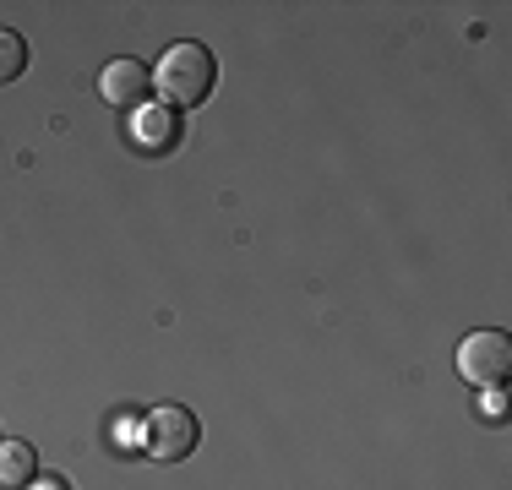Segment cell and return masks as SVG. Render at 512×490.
Listing matches in <instances>:
<instances>
[{
	"label": "cell",
	"instance_id": "obj_2",
	"mask_svg": "<svg viewBox=\"0 0 512 490\" xmlns=\"http://www.w3.org/2000/svg\"><path fill=\"white\" fill-rule=\"evenodd\" d=\"M458 376L469 387H502L512 376V338L496 333V327H480V333H469L458 343Z\"/></svg>",
	"mask_w": 512,
	"mask_h": 490
},
{
	"label": "cell",
	"instance_id": "obj_7",
	"mask_svg": "<svg viewBox=\"0 0 512 490\" xmlns=\"http://www.w3.org/2000/svg\"><path fill=\"white\" fill-rule=\"evenodd\" d=\"M22 71H28V39L0 28V82H17Z\"/></svg>",
	"mask_w": 512,
	"mask_h": 490
},
{
	"label": "cell",
	"instance_id": "obj_1",
	"mask_svg": "<svg viewBox=\"0 0 512 490\" xmlns=\"http://www.w3.org/2000/svg\"><path fill=\"white\" fill-rule=\"evenodd\" d=\"M153 82H158V93H164L169 109H197L218 88V55H207V44L180 39V44H169L164 60L153 66Z\"/></svg>",
	"mask_w": 512,
	"mask_h": 490
},
{
	"label": "cell",
	"instance_id": "obj_5",
	"mask_svg": "<svg viewBox=\"0 0 512 490\" xmlns=\"http://www.w3.org/2000/svg\"><path fill=\"white\" fill-rule=\"evenodd\" d=\"M153 71L142 66V60H109V66L99 71V98L115 109H137V98L148 93Z\"/></svg>",
	"mask_w": 512,
	"mask_h": 490
},
{
	"label": "cell",
	"instance_id": "obj_4",
	"mask_svg": "<svg viewBox=\"0 0 512 490\" xmlns=\"http://www.w3.org/2000/svg\"><path fill=\"white\" fill-rule=\"evenodd\" d=\"M131 142H137L142 153H169V147L180 142V109H169L164 98L137 104L131 109Z\"/></svg>",
	"mask_w": 512,
	"mask_h": 490
},
{
	"label": "cell",
	"instance_id": "obj_9",
	"mask_svg": "<svg viewBox=\"0 0 512 490\" xmlns=\"http://www.w3.org/2000/svg\"><path fill=\"white\" fill-rule=\"evenodd\" d=\"M33 490H71V485L60 480V474H44V480H33Z\"/></svg>",
	"mask_w": 512,
	"mask_h": 490
},
{
	"label": "cell",
	"instance_id": "obj_3",
	"mask_svg": "<svg viewBox=\"0 0 512 490\" xmlns=\"http://www.w3.org/2000/svg\"><path fill=\"white\" fill-rule=\"evenodd\" d=\"M197 441H202V425H197V414H191L186 403H164V409L148 414V436H142V447H148L158 463L191 458Z\"/></svg>",
	"mask_w": 512,
	"mask_h": 490
},
{
	"label": "cell",
	"instance_id": "obj_8",
	"mask_svg": "<svg viewBox=\"0 0 512 490\" xmlns=\"http://www.w3.org/2000/svg\"><path fill=\"white\" fill-rule=\"evenodd\" d=\"M485 420H491V425H502V420H507V398H502L496 387H485Z\"/></svg>",
	"mask_w": 512,
	"mask_h": 490
},
{
	"label": "cell",
	"instance_id": "obj_10",
	"mask_svg": "<svg viewBox=\"0 0 512 490\" xmlns=\"http://www.w3.org/2000/svg\"><path fill=\"white\" fill-rule=\"evenodd\" d=\"M0 441H6V436H0Z\"/></svg>",
	"mask_w": 512,
	"mask_h": 490
},
{
	"label": "cell",
	"instance_id": "obj_6",
	"mask_svg": "<svg viewBox=\"0 0 512 490\" xmlns=\"http://www.w3.org/2000/svg\"><path fill=\"white\" fill-rule=\"evenodd\" d=\"M39 480V452L28 447V441H0V485L22 490Z\"/></svg>",
	"mask_w": 512,
	"mask_h": 490
}]
</instances>
